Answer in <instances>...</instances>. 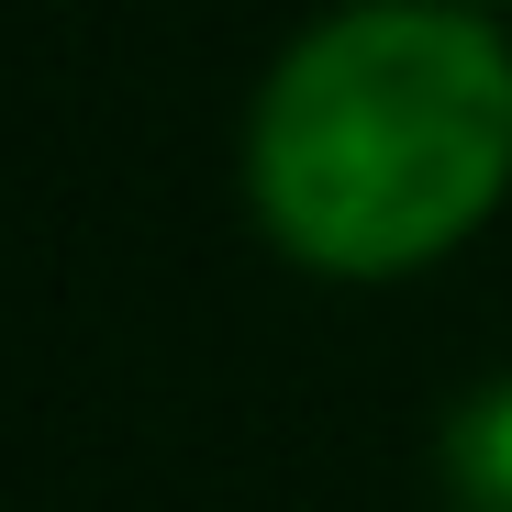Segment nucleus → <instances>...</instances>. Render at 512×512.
I'll return each mask as SVG.
<instances>
[{
    "label": "nucleus",
    "instance_id": "obj_1",
    "mask_svg": "<svg viewBox=\"0 0 512 512\" xmlns=\"http://www.w3.org/2000/svg\"><path fill=\"white\" fill-rule=\"evenodd\" d=\"M512 190V45L479 0H346L245 112V212L312 279H412Z\"/></svg>",
    "mask_w": 512,
    "mask_h": 512
},
{
    "label": "nucleus",
    "instance_id": "obj_2",
    "mask_svg": "<svg viewBox=\"0 0 512 512\" xmlns=\"http://www.w3.org/2000/svg\"><path fill=\"white\" fill-rule=\"evenodd\" d=\"M435 479L457 512H512V368L479 379L457 412H446V435H435Z\"/></svg>",
    "mask_w": 512,
    "mask_h": 512
}]
</instances>
